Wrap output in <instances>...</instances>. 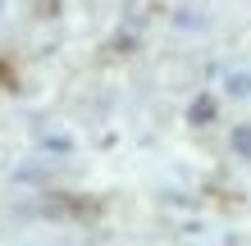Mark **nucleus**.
Instances as JSON below:
<instances>
[{
  "label": "nucleus",
  "mask_w": 251,
  "mask_h": 246,
  "mask_svg": "<svg viewBox=\"0 0 251 246\" xmlns=\"http://www.w3.org/2000/svg\"><path fill=\"white\" fill-rule=\"evenodd\" d=\"M233 146H238V155H242V160H251V123L233 133Z\"/></svg>",
  "instance_id": "1"
}]
</instances>
